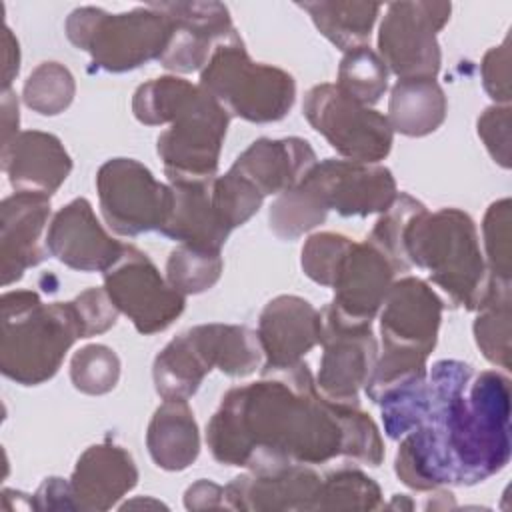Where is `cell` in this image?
<instances>
[{
    "instance_id": "cell-16",
    "label": "cell",
    "mask_w": 512,
    "mask_h": 512,
    "mask_svg": "<svg viewBox=\"0 0 512 512\" xmlns=\"http://www.w3.org/2000/svg\"><path fill=\"white\" fill-rule=\"evenodd\" d=\"M442 308L440 296L424 280L406 276L392 282L380 314L384 350L428 358L436 346Z\"/></svg>"
},
{
    "instance_id": "cell-1",
    "label": "cell",
    "mask_w": 512,
    "mask_h": 512,
    "mask_svg": "<svg viewBox=\"0 0 512 512\" xmlns=\"http://www.w3.org/2000/svg\"><path fill=\"white\" fill-rule=\"evenodd\" d=\"M212 456L226 466L274 472L336 456L380 466L384 442L358 404L318 394L306 362L262 370L258 382L232 388L206 426Z\"/></svg>"
},
{
    "instance_id": "cell-29",
    "label": "cell",
    "mask_w": 512,
    "mask_h": 512,
    "mask_svg": "<svg viewBox=\"0 0 512 512\" xmlns=\"http://www.w3.org/2000/svg\"><path fill=\"white\" fill-rule=\"evenodd\" d=\"M336 88L362 106L376 104L388 88V68L370 46L344 52Z\"/></svg>"
},
{
    "instance_id": "cell-40",
    "label": "cell",
    "mask_w": 512,
    "mask_h": 512,
    "mask_svg": "<svg viewBox=\"0 0 512 512\" xmlns=\"http://www.w3.org/2000/svg\"><path fill=\"white\" fill-rule=\"evenodd\" d=\"M478 136L502 168L510 166V108L492 106L478 118Z\"/></svg>"
},
{
    "instance_id": "cell-27",
    "label": "cell",
    "mask_w": 512,
    "mask_h": 512,
    "mask_svg": "<svg viewBox=\"0 0 512 512\" xmlns=\"http://www.w3.org/2000/svg\"><path fill=\"white\" fill-rule=\"evenodd\" d=\"M448 102L436 80H398L388 102L390 128L404 136H426L440 128Z\"/></svg>"
},
{
    "instance_id": "cell-4",
    "label": "cell",
    "mask_w": 512,
    "mask_h": 512,
    "mask_svg": "<svg viewBox=\"0 0 512 512\" xmlns=\"http://www.w3.org/2000/svg\"><path fill=\"white\" fill-rule=\"evenodd\" d=\"M404 258L430 274L454 306L478 310L492 294L494 278L480 252L472 218L458 208L428 212L422 208L406 226Z\"/></svg>"
},
{
    "instance_id": "cell-37",
    "label": "cell",
    "mask_w": 512,
    "mask_h": 512,
    "mask_svg": "<svg viewBox=\"0 0 512 512\" xmlns=\"http://www.w3.org/2000/svg\"><path fill=\"white\" fill-rule=\"evenodd\" d=\"M212 196L230 230L248 222L260 210L264 200V196L250 182L232 170H228L224 176H214Z\"/></svg>"
},
{
    "instance_id": "cell-14",
    "label": "cell",
    "mask_w": 512,
    "mask_h": 512,
    "mask_svg": "<svg viewBox=\"0 0 512 512\" xmlns=\"http://www.w3.org/2000/svg\"><path fill=\"white\" fill-rule=\"evenodd\" d=\"M320 314L324 354L316 386L332 402L358 404V390L366 386L378 360L372 322L342 318L330 304Z\"/></svg>"
},
{
    "instance_id": "cell-36",
    "label": "cell",
    "mask_w": 512,
    "mask_h": 512,
    "mask_svg": "<svg viewBox=\"0 0 512 512\" xmlns=\"http://www.w3.org/2000/svg\"><path fill=\"white\" fill-rule=\"evenodd\" d=\"M118 378L120 360L116 352L104 344H88L72 356L70 380L74 388L84 394H106L116 388Z\"/></svg>"
},
{
    "instance_id": "cell-10",
    "label": "cell",
    "mask_w": 512,
    "mask_h": 512,
    "mask_svg": "<svg viewBox=\"0 0 512 512\" xmlns=\"http://www.w3.org/2000/svg\"><path fill=\"white\" fill-rule=\"evenodd\" d=\"M100 210L120 236L162 230L172 212V188L134 158H112L96 174Z\"/></svg>"
},
{
    "instance_id": "cell-42",
    "label": "cell",
    "mask_w": 512,
    "mask_h": 512,
    "mask_svg": "<svg viewBox=\"0 0 512 512\" xmlns=\"http://www.w3.org/2000/svg\"><path fill=\"white\" fill-rule=\"evenodd\" d=\"M34 506H36V510H54V508L76 510L70 482L56 478V476L46 478L34 494Z\"/></svg>"
},
{
    "instance_id": "cell-20",
    "label": "cell",
    "mask_w": 512,
    "mask_h": 512,
    "mask_svg": "<svg viewBox=\"0 0 512 512\" xmlns=\"http://www.w3.org/2000/svg\"><path fill=\"white\" fill-rule=\"evenodd\" d=\"M322 478L306 464L274 472H250L224 488L232 510H318Z\"/></svg>"
},
{
    "instance_id": "cell-2",
    "label": "cell",
    "mask_w": 512,
    "mask_h": 512,
    "mask_svg": "<svg viewBox=\"0 0 512 512\" xmlns=\"http://www.w3.org/2000/svg\"><path fill=\"white\" fill-rule=\"evenodd\" d=\"M430 408L402 436L394 470L414 490L472 486L510 460V380L460 360H438L426 374Z\"/></svg>"
},
{
    "instance_id": "cell-24",
    "label": "cell",
    "mask_w": 512,
    "mask_h": 512,
    "mask_svg": "<svg viewBox=\"0 0 512 512\" xmlns=\"http://www.w3.org/2000/svg\"><path fill=\"white\" fill-rule=\"evenodd\" d=\"M314 164L316 152L302 138H260L236 158L230 170L250 182L262 196H270L298 186Z\"/></svg>"
},
{
    "instance_id": "cell-8",
    "label": "cell",
    "mask_w": 512,
    "mask_h": 512,
    "mask_svg": "<svg viewBox=\"0 0 512 512\" xmlns=\"http://www.w3.org/2000/svg\"><path fill=\"white\" fill-rule=\"evenodd\" d=\"M200 86L230 116L258 124L282 120L296 96L294 78L282 68L254 62L238 34L212 52L200 70Z\"/></svg>"
},
{
    "instance_id": "cell-44",
    "label": "cell",
    "mask_w": 512,
    "mask_h": 512,
    "mask_svg": "<svg viewBox=\"0 0 512 512\" xmlns=\"http://www.w3.org/2000/svg\"><path fill=\"white\" fill-rule=\"evenodd\" d=\"M2 44H4V90H10L12 78L18 74V68H20V48H18V40L14 38L8 26L4 28Z\"/></svg>"
},
{
    "instance_id": "cell-23",
    "label": "cell",
    "mask_w": 512,
    "mask_h": 512,
    "mask_svg": "<svg viewBox=\"0 0 512 512\" xmlns=\"http://www.w3.org/2000/svg\"><path fill=\"white\" fill-rule=\"evenodd\" d=\"M138 482L132 456L112 442L94 444L78 458L70 478L76 510H108Z\"/></svg>"
},
{
    "instance_id": "cell-7",
    "label": "cell",
    "mask_w": 512,
    "mask_h": 512,
    "mask_svg": "<svg viewBox=\"0 0 512 512\" xmlns=\"http://www.w3.org/2000/svg\"><path fill=\"white\" fill-rule=\"evenodd\" d=\"M172 20L154 4L122 14L82 6L66 20L68 40L86 50L92 64L104 72H128L150 60H160L172 38Z\"/></svg>"
},
{
    "instance_id": "cell-9",
    "label": "cell",
    "mask_w": 512,
    "mask_h": 512,
    "mask_svg": "<svg viewBox=\"0 0 512 512\" xmlns=\"http://www.w3.org/2000/svg\"><path fill=\"white\" fill-rule=\"evenodd\" d=\"M302 110L310 126L346 160L378 164L392 148L394 130L388 118L354 102L336 84L312 86Z\"/></svg>"
},
{
    "instance_id": "cell-6",
    "label": "cell",
    "mask_w": 512,
    "mask_h": 512,
    "mask_svg": "<svg viewBox=\"0 0 512 512\" xmlns=\"http://www.w3.org/2000/svg\"><path fill=\"white\" fill-rule=\"evenodd\" d=\"M262 358L254 330L236 324H200L170 340L154 358V388L164 400H186L196 394L212 368L242 378Z\"/></svg>"
},
{
    "instance_id": "cell-33",
    "label": "cell",
    "mask_w": 512,
    "mask_h": 512,
    "mask_svg": "<svg viewBox=\"0 0 512 512\" xmlns=\"http://www.w3.org/2000/svg\"><path fill=\"white\" fill-rule=\"evenodd\" d=\"M380 506V486L360 470L340 468L322 478L318 510H374Z\"/></svg>"
},
{
    "instance_id": "cell-11",
    "label": "cell",
    "mask_w": 512,
    "mask_h": 512,
    "mask_svg": "<svg viewBox=\"0 0 512 512\" xmlns=\"http://www.w3.org/2000/svg\"><path fill=\"white\" fill-rule=\"evenodd\" d=\"M448 2L388 4L378 32V56L398 80H436L440 72L438 30L450 18Z\"/></svg>"
},
{
    "instance_id": "cell-30",
    "label": "cell",
    "mask_w": 512,
    "mask_h": 512,
    "mask_svg": "<svg viewBox=\"0 0 512 512\" xmlns=\"http://www.w3.org/2000/svg\"><path fill=\"white\" fill-rule=\"evenodd\" d=\"M478 312L474 322L478 348L488 362L510 368V282H498Z\"/></svg>"
},
{
    "instance_id": "cell-3",
    "label": "cell",
    "mask_w": 512,
    "mask_h": 512,
    "mask_svg": "<svg viewBox=\"0 0 512 512\" xmlns=\"http://www.w3.org/2000/svg\"><path fill=\"white\" fill-rule=\"evenodd\" d=\"M132 112L146 126L170 122L156 140L170 182L216 176L230 114L200 84L178 76L152 78L134 92Z\"/></svg>"
},
{
    "instance_id": "cell-39",
    "label": "cell",
    "mask_w": 512,
    "mask_h": 512,
    "mask_svg": "<svg viewBox=\"0 0 512 512\" xmlns=\"http://www.w3.org/2000/svg\"><path fill=\"white\" fill-rule=\"evenodd\" d=\"M72 304L76 308L84 338L102 334L108 328H112L120 312L112 302V298L108 296L106 288H88L82 294H78L72 300Z\"/></svg>"
},
{
    "instance_id": "cell-31",
    "label": "cell",
    "mask_w": 512,
    "mask_h": 512,
    "mask_svg": "<svg viewBox=\"0 0 512 512\" xmlns=\"http://www.w3.org/2000/svg\"><path fill=\"white\" fill-rule=\"evenodd\" d=\"M76 94V82L72 72L60 62L38 64L24 82V104L42 114L56 116L64 112Z\"/></svg>"
},
{
    "instance_id": "cell-28",
    "label": "cell",
    "mask_w": 512,
    "mask_h": 512,
    "mask_svg": "<svg viewBox=\"0 0 512 512\" xmlns=\"http://www.w3.org/2000/svg\"><path fill=\"white\" fill-rule=\"evenodd\" d=\"M298 8L306 10L320 34L342 52L366 46L382 10L372 2H304Z\"/></svg>"
},
{
    "instance_id": "cell-15",
    "label": "cell",
    "mask_w": 512,
    "mask_h": 512,
    "mask_svg": "<svg viewBox=\"0 0 512 512\" xmlns=\"http://www.w3.org/2000/svg\"><path fill=\"white\" fill-rule=\"evenodd\" d=\"M392 262L368 240H350L334 262L326 288L334 290L330 306L352 322H372L394 278Z\"/></svg>"
},
{
    "instance_id": "cell-22",
    "label": "cell",
    "mask_w": 512,
    "mask_h": 512,
    "mask_svg": "<svg viewBox=\"0 0 512 512\" xmlns=\"http://www.w3.org/2000/svg\"><path fill=\"white\" fill-rule=\"evenodd\" d=\"M2 170L16 192L50 196L68 178L72 160L54 134L24 130L2 144Z\"/></svg>"
},
{
    "instance_id": "cell-43",
    "label": "cell",
    "mask_w": 512,
    "mask_h": 512,
    "mask_svg": "<svg viewBox=\"0 0 512 512\" xmlns=\"http://www.w3.org/2000/svg\"><path fill=\"white\" fill-rule=\"evenodd\" d=\"M184 506L188 510H204V508H226L224 488L210 482L198 480L184 494Z\"/></svg>"
},
{
    "instance_id": "cell-35",
    "label": "cell",
    "mask_w": 512,
    "mask_h": 512,
    "mask_svg": "<svg viewBox=\"0 0 512 512\" xmlns=\"http://www.w3.org/2000/svg\"><path fill=\"white\" fill-rule=\"evenodd\" d=\"M326 214L328 212L322 210L306 190H302L300 186H294L282 192L272 202L268 212V222H270V230L278 238L294 240L304 232L322 224L326 220Z\"/></svg>"
},
{
    "instance_id": "cell-25",
    "label": "cell",
    "mask_w": 512,
    "mask_h": 512,
    "mask_svg": "<svg viewBox=\"0 0 512 512\" xmlns=\"http://www.w3.org/2000/svg\"><path fill=\"white\" fill-rule=\"evenodd\" d=\"M212 180L214 178L170 182L174 202L160 234L192 248L220 252L232 230L216 208Z\"/></svg>"
},
{
    "instance_id": "cell-19",
    "label": "cell",
    "mask_w": 512,
    "mask_h": 512,
    "mask_svg": "<svg viewBox=\"0 0 512 512\" xmlns=\"http://www.w3.org/2000/svg\"><path fill=\"white\" fill-rule=\"evenodd\" d=\"M256 336L266 358L262 370L290 368L320 344L322 314L300 296H276L260 312Z\"/></svg>"
},
{
    "instance_id": "cell-21",
    "label": "cell",
    "mask_w": 512,
    "mask_h": 512,
    "mask_svg": "<svg viewBox=\"0 0 512 512\" xmlns=\"http://www.w3.org/2000/svg\"><path fill=\"white\" fill-rule=\"evenodd\" d=\"M0 212L2 286H10L48 256V250L42 246V232L50 216V196L14 192L2 200Z\"/></svg>"
},
{
    "instance_id": "cell-41",
    "label": "cell",
    "mask_w": 512,
    "mask_h": 512,
    "mask_svg": "<svg viewBox=\"0 0 512 512\" xmlns=\"http://www.w3.org/2000/svg\"><path fill=\"white\" fill-rule=\"evenodd\" d=\"M482 84L492 100L508 104L510 100V70H508V38L490 48L482 60Z\"/></svg>"
},
{
    "instance_id": "cell-17",
    "label": "cell",
    "mask_w": 512,
    "mask_h": 512,
    "mask_svg": "<svg viewBox=\"0 0 512 512\" xmlns=\"http://www.w3.org/2000/svg\"><path fill=\"white\" fill-rule=\"evenodd\" d=\"M154 6L174 24L170 44L158 60L166 70L182 74L202 70L212 52L236 34L230 12L220 2H160Z\"/></svg>"
},
{
    "instance_id": "cell-5",
    "label": "cell",
    "mask_w": 512,
    "mask_h": 512,
    "mask_svg": "<svg viewBox=\"0 0 512 512\" xmlns=\"http://www.w3.org/2000/svg\"><path fill=\"white\" fill-rule=\"evenodd\" d=\"M84 338L70 302L44 304L32 290L2 294L0 370L22 386L50 380L72 344Z\"/></svg>"
},
{
    "instance_id": "cell-18",
    "label": "cell",
    "mask_w": 512,
    "mask_h": 512,
    "mask_svg": "<svg viewBox=\"0 0 512 512\" xmlns=\"http://www.w3.org/2000/svg\"><path fill=\"white\" fill-rule=\"evenodd\" d=\"M46 250L72 270L104 272L118 260L124 244L102 228L86 198H76L54 214Z\"/></svg>"
},
{
    "instance_id": "cell-32",
    "label": "cell",
    "mask_w": 512,
    "mask_h": 512,
    "mask_svg": "<svg viewBox=\"0 0 512 512\" xmlns=\"http://www.w3.org/2000/svg\"><path fill=\"white\" fill-rule=\"evenodd\" d=\"M222 268L220 252L180 244L168 256L166 280L184 296L200 294L220 280Z\"/></svg>"
},
{
    "instance_id": "cell-26",
    "label": "cell",
    "mask_w": 512,
    "mask_h": 512,
    "mask_svg": "<svg viewBox=\"0 0 512 512\" xmlns=\"http://www.w3.org/2000/svg\"><path fill=\"white\" fill-rule=\"evenodd\" d=\"M146 446L154 464L170 472H180L198 458V424L186 400H164L156 408L148 424Z\"/></svg>"
},
{
    "instance_id": "cell-13",
    "label": "cell",
    "mask_w": 512,
    "mask_h": 512,
    "mask_svg": "<svg viewBox=\"0 0 512 512\" xmlns=\"http://www.w3.org/2000/svg\"><path fill=\"white\" fill-rule=\"evenodd\" d=\"M298 186L322 210H334L340 216L384 212L398 196L396 180L386 166L340 158L316 162Z\"/></svg>"
},
{
    "instance_id": "cell-45",
    "label": "cell",
    "mask_w": 512,
    "mask_h": 512,
    "mask_svg": "<svg viewBox=\"0 0 512 512\" xmlns=\"http://www.w3.org/2000/svg\"><path fill=\"white\" fill-rule=\"evenodd\" d=\"M18 134V100L12 90L2 94V144L10 142Z\"/></svg>"
},
{
    "instance_id": "cell-38",
    "label": "cell",
    "mask_w": 512,
    "mask_h": 512,
    "mask_svg": "<svg viewBox=\"0 0 512 512\" xmlns=\"http://www.w3.org/2000/svg\"><path fill=\"white\" fill-rule=\"evenodd\" d=\"M484 248L488 272L504 282H510L512 244H510V200L502 198L490 204L484 222Z\"/></svg>"
},
{
    "instance_id": "cell-34",
    "label": "cell",
    "mask_w": 512,
    "mask_h": 512,
    "mask_svg": "<svg viewBox=\"0 0 512 512\" xmlns=\"http://www.w3.org/2000/svg\"><path fill=\"white\" fill-rule=\"evenodd\" d=\"M426 208L420 200L412 198L406 192H400L394 202L384 210L370 236L366 238L372 246H376L396 270H408V262L404 258V232L410 220Z\"/></svg>"
},
{
    "instance_id": "cell-12",
    "label": "cell",
    "mask_w": 512,
    "mask_h": 512,
    "mask_svg": "<svg viewBox=\"0 0 512 512\" xmlns=\"http://www.w3.org/2000/svg\"><path fill=\"white\" fill-rule=\"evenodd\" d=\"M102 274L108 296L140 334L166 330L184 310V294L172 288L148 254L132 244H124L118 260Z\"/></svg>"
}]
</instances>
